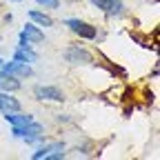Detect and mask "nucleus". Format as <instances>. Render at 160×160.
<instances>
[{"instance_id":"7","label":"nucleus","mask_w":160,"mask_h":160,"mask_svg":"<svg viewBox=\"0 0 160 160\" xmlns=\"http://www.w3.org/2000/svg\"><path fill=\"white\" fill-rule=\"evenodd\" d=\"M0 111H2V113L20 111V100L13 98L9 91H0Z\"/></svg>"},{"instance_id":"6","label":"nucleus","mask_w":160,"mask_h":160,"mask_svg":"<svg viewBox=\"0 0 160 160\" xmlns=\"http://www.w3.org/2000/svg\"><path fill=\"white\" fill-rule=\"evenodd\" d=\"M91 5L98 7V9H102V11L109 13V16H122V13H125L122 0H91Z\"/></svg>"},{"instance_id":"10","label":"nucleus","mask_w":160,"mask_h":160,"mask_svg":"<svg viewBox=\"0 0 160 160\" xmlns=\"http://www.w3.org/2000/svg\"><path fill=\"white\" fill-rule=\"evenodd\" d=\"M2 116H5V120H7L11 127H25V125H29L31 120H33V116H29V113H20V111L2 113Z\"/></svg>"},{"instance_id":"11","label":"nucleus","mask_w":160,"mask_h":160,"mask_svg":"<svg viewBox=\"0 0 160 160\" xmlns=\"http://www.w3.org/2000/svg\"><path fill=\"white\" fill-rule=\"evenodd\" d=\"M20 89V80L16 76H9V73H0V91H18Z\"/></svg>"},{"instance_id":"12","label":"nucleus","mask_w":160,"mask_h":160,"mask_svg":"<svg viewBox=\"0 0 160 160\" xmlns=\"http://www.w3.org/2000/svg\"><path fill=\"white\" fill-rule=\"evenodd\" d=\"M60 149H65V145L62 142H51V145H42L38 151H33L31 153V158L33 160H42V158H47L49 153H53V151H60Z\"/></svg>"},{"instance_id":"2","label":"nucleus","mask_w":160,"mask_h":160,"mask_svg":"<svg viewBox=\"0 0 160 160\" xmlns=\"http://www.w3.org/2000/svg\"><path fill=\"white\" fill-rule=\"evenodd\" d=\"M62 56H65L67 62H71V65H91V62H93L91 51H87L85 47H80V45L67 47V49L62 51Z\"/></svg>"},{"instance_id":"15","label":"nucleus","mask_w":160,"mask_h":160,"mask_svg":"<svg viewBox=\"0 0 160 160\" xmlns=\"http://www.w3.org/2000/svg\"><path fill=\"white\" fill-rule=\"evenodd\" d=\"M0 65H2V58H0Z\"/></svg>"},{"instance_id":"5","label":"nucleus","mask_w":160,"mask_h":160,"mask_svg":"<svg viewBox=\"0 0 160 160\" xmlns=\"http://www.w3.org/2000/svg\"><path fill=\"white\" fill-rule=\"evenodd\" d=\"M33 96L38 98V100H53V102H62L65 100V93L60 91L58 87H45V85H38V87H33Z\"/></svg>"},{"instance_id":"14","label":"nucleus","mask_w":160,"mask_h":160,"mask_svg":"<svg viewBox=\"0 0 160 160\" xmlns=\"http://www.w3.org/2000/svg\"><path fill=\"white\" fill-rule=\"evenodd\" d=\"M36 2H38L40 7H45V9H58V7H60L58 0H36Z\"/></svg>"},{"instance_id":"16","label":"nucleus","mask_w":160,"mask_h":160,"mask_svg":"<svg viewBox=\"0 0 160 160\" xmlns=\"http://www.w3.org/2000/svg\"><path fill=\"white\" fill-rule=\"evenodd\" d=\"M16 2H20V0H16Z\"/></svg>"},{"instance_id":"3","label":"nucleus","mask_w":160,"mask_h":160,"mask_svg":"<svg viewBox=\"0 0 160 160\" xmlns=\"http://www.w3.org/2000/svg\"><path fill=\"white\" fill-rule=\"evenodd\" d=\"M65 25L76 33V36H80V38H85V40H93L96 36H98V31H96V27L93 25H89V22H85V20H78V18H69V20H65Z\"/></svg>"},{"instance_id":"8","label":"nucleus","mask_w":160,"mask_h":160,"mask_svg":"<svg viewBox=\"0 0 160 160\" xmlns=\"http://www.w3.org/2000/svg\"><path fill=\"white\" fill-rule=\"evenodd\" d=\"M13 60H20V62H27V65H31V62H36L38 60V53L31 49V45H18V49L13 51Z\"/></svg>"},{"instance_id":"4","label":"nucleus","mask_w":160,"mask_h":160,"mask_svg":"<svg viewBox=\"0 0 160 160\" xmlns=\"http://www.w3.org/2000/svg\"><path fill=\"white\" fill-rule=\"evenodd\" d=\"M0 73H9V76H16V78H29L31 76V65L20 62V60H11V62L0 65Z\"/></svg>"},{"instance_id":"1","label":"nucleus","mask_w":160,"mask_h":160,"mask_svg":"<svg viewBox=\"0 0 160 160\" xmlns=\"http://www.w3.org/2000/svg\"><path fill=\"white\" fill-rule=\"evenodd\" d=\"M11 133H13V138H22L27 145H33L38 140H42L45 127L40 122H36V120H31V122L25 125V127H11Z\"/></svg>"},{"instance_id":"13","label":"nucleus","mask_w":160,"mask_h":160,"mask_svg":"<svg viewBox=\"0 0 160 160\" xmlns=\"http://www.w3.org/2000/svg\"><path fill=\"white\" fill-rule=\"evenodd\" d=\"M29 18H31V22H36L38 27H53V20H51L47 13L38 11V9H31V11H29Z\"/></svg>"},{"instance_id":"9","label":"nucleus","mask_w":160,"mask_h":160,"mask_svg":"<svg viewBox=\"0 0 160 160\" xmlns=\"http://www.w3.org/2000/svg\"><path fill=\"white\" fill-rule=\"evenodd\" d=\"M22 33L29 40V45H38V42H42V40H45V33L40 31V27L36 22H27L25 29H22Z\"/></svg>"}]
</instances>
